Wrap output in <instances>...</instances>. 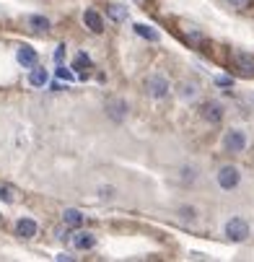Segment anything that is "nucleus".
<instances>
[{
  "mask_svg": "<svg viewBox=\"0 0 254 262\" xmlns=\"http://www.w3.org/2000/svg\"><path fill=\"white\" fill-rule=\"evenodd\" d=\"M16 60H18L24 68H34V65H36V50H34V47H21V50L16 52Z\"/></svg>",
  "mask_w": 254,
  "mask_h": 262,
  "instance_id": "obj_8",
  "label": "nucleus"
},
{
  "mask_svg": "<svg viewBox=\"0 0 254 262\" xmlns=\"http://www.w3.org/2000/svg\"><path fill=\"white\" fill-rule=\"evenodd\" d=\"M135 31H137L140 36H145V39H151V42H158V39H161V34H158L156 29H151V26H145V24H137Z\"/></svg>",
  "mask_w": 254,
  "mask_h": 262,
  "instance_id": "obj_12",
  "label": "nucleus"
},
{
  "mask_svg": "<svg viewBox=\"0 0 254 262\" xmlns=\"http://www.w3.org/2000/svg\"><path fill=\"white\" fill-rule=\"evenodd\" d=\"M145 86H148V94H151L153 99H164V96H169V81H166L164 76H151Z\"/></svg>",
  "mask_w": 254,
  "mask_h": 262,
  "instance_id": "obj_2",
  "label": "nucleus"
},
{
  "mask_svg": "<svg viewBox=\"0 0 254 262\" xmlns=\"http://www.w3.org/2000/svg\"><path fill=\"white\" fill-rule=\"evenodd\" d=\"M234 65L239 68L241 76H254V57L246 52H236L234 55Z\"/></svg>",
  "mask_w": 254,
  "mask_h": 262,
  "instance_id": "obj_5",
  "label": "nucleus"
},
{
  "mask_svg": "<svg viewBox=\"0 0 254 262\" xmlns=\"http://www.w3.org/2000/svg\"><path fill=\"white\" fill-rule=\"evenodd\" d=\"M62 221H65V226H81V223H83V213L76 210V208H67L62 213Z\"/></svg>",
  "mask_w": 254,
  "mask_h": 262,
  "instance_id": "obj_11",
  "label": "nucleus"
},
{
  "mask_svg": "<svg viewBox=\"0 0 254 262\" xmlns=\"http://www.w3.org/2000/svg\"><path fill=\"white\" fill-rule=\"evenodd\" d=\"M226 6H231V8H236V11H246V8H251V0H223Z\"/></svg>",
  "mask_w": 254,
  "mask_h": 262,
  "instance_id": "obj_18",
  "label": "nucleus"
},
{
  "mask_svg": "<svg viewBox=\"0 0 254 262\" xmlns=\"http://www.w3.org/2000/svg\"><path fill=\"white\" fill-rule=\"evenodd\" d=\"M195 86L192 83H184V86H181V99H195Z\"/></svg>",
  "mask_w": 254,
  "mask_h": 262,
  "instance_id": "obj_20",
  "label": "nucleus"
},
{
  "mask_svg": "<svg viewBox=\"0 0 254 262\" xmlns=\"http://www.w3.org/2000/svg\"><path fill=\"white\" fill-rule=\"evenodd\" d=\"M62 55H65V45H60V47L55 50V60H62Z\"/></svg>",
  "mask_w": 254,
  "mask_h": 262,
  "instance_id": "obj_23",
  "label": "nucleus"
},
{
  "mask_svg": "<svg viewBox=\"0 0 254 262\" xmlns=\"http://www.w3.org/2000/svg\"><path fill=\"white\" fill-rule=\"evenodd\" d=\"M47 81H50L47 70L34 65V68H31V73H29V83H31V86H47Z\"/></svg>",
  "mask_w": 254,
  "mask_h": 262,
  "instance_id": "obj_9",
  "label": "nucleus"
},
{
  "mask_svg": "<svg viewBox=\"0 0 254 262\" xmlns=\"http://www.w3.org/2000/svg\"><path fill=\"white\" fill-rule=\"evenodd\" d=\"M218 184H221L223 190H234V187L239 184V169L236 166H223L221 171H218Z\"/></svg>",
  "mask_w": 254,
  "mask_h": 262,
  "instance_id": "obj_3",
  "label": "nucleus"
},
{
  "mask_svg": "<svg viewBox=\"0 0 254 262\" xmlns=\"http://www.w3.org/2000/svg\"><path fill=\"white\" fill-rule=\"evenodd\" d=\"M0 200L13 203V190H11V187H0Z\"/></svg>",
  "mask_w": 254,
  "mask_h": 262,
  "instance_id": "obj_21",
  "label": "nucleus"
},
{
  "mask_svg": "<svg viewBox=\"0 0 254 262\" xmlns=\"http://www.w3.org/2000/svg\"><path fill=\"white\" fill-rule=\"evenodd\" d=\"M29 26H31L34 31H47V29H50V21H47L44 16H29Z\"/></svg>",
  "mask_w": 254,
  "mask_h": 262,
  "instance_id": "obj_15",
  "label": "nucleus"
},
{
  "mask_svg": "<svg viewBox=\"0 0 254 262\" xmlns=\"http://www.w3.org/2000/svg\"><path fill=\"white\" fill-rule=\"evenodd\" d=\"M215 83H218V86H234V78H228V76H218Z\"/></svg>",
  "mask_w": 254,
  "mask_h": 262,
  "instance_id": "obj_22",
  "label": "nucleus"
},
{
  "mask_svg": "<svg viewBox=\"0 0 254 262\" xmlns=\"http://www.w3.org/2000/svg\"><path fill=\"white\" fill-rule=\"evenodd\" d=\"M202 117L207 120V122H221V117H223V109L221 106H218V104H205L202 106Z\"/></svg>",
  "mask_w": 254,
  "mask_h": 262,
  "instance_id": "obj_10",
  "label": "nucleus"
},
{
  "mask_svg": "<svg viewBox=\"0 0 254 262\" xmlns=\"http://www.w3.org/2000/svg\"><path fill=\"white\" fill-rule=\"evenodd\" d=\"M226 236H228V239H234V242H244V239L249 236V226H246V221H241V218H231V221L226 223Z\"/></svg>",
  "mask_w": 254,
  "mask_h": 262,
  "instance_id": "obj_1",
  "label": "nucleus"
},
{
  "mask_svg": "<svg viewBox=\"0 0 254 262\" xmlns=\"http://www.w3.org/2000/svg\"><path fill=\"white\" fill-rule=\"evenodd\" d=\"M57 78H60V81H73V78H76V73L67 70L65 65H60V68H57Z\"/></svg>",
  "mask_w": 254,
  "mask_h": 262,
  "instance_id": "obj_19",
  "label": "nucleus"
},
{
  "mask_svg": "<svg viewBox=\"0 0 254 262\" xmlns=\"http://www.w3.org/2000/svg\"><path fill=\"white\" fill-rule=\"evenodd\" d=\"M109 115H112V120H122L125 115H127V106H125V101H112L109 104Z\"/></svg>",
  "mask_w": 254,
  "mask_h": 262,
  "instance_id": "obj_13",
  "label": "nucleus"
},
{
  "mask_svg": "<svg viewBox=\"0 0 254 262\" xmlns=\"http://www.w3.org/2000/svg\"><path fill=\"white\" fill-rule=\"evenodd\" d=\"M16 231H18L24 239H31V236L36 234V221H34V218H18Z\"/></svg>",
  "mask_w": 254,
  "mask_h": 262,
  "instance_id": "obj_7",
  "label": "nucleus"
},
{
  "mask_svg": "<svg viewBox=\"0 0 254 262\" xmlns=\"http://www.w3.org/2000/svg\"><path fill=\"white\" fill-rule=\"evenodd\" d=\"M55 259H60V262H62V259H67V262H70V259H73V254H65V252H62V254H55Z\"/></svg>",
  "mask_w": 254,
  "mask_h": 262,
  "instance_id": "obj_24",
  "label": "nucleus"
},
{
  "mask_svg": "<svg viewBox=\"0 0 254 262\" xmlns=\"http://www.w3.org/2000/svg\"><path fill=\"white\" fill-rule=\"evenodd\" d=\"M226 148H228L231 154H241L244 148H246V135L241 130H231L226 135Z\"/></svg>",
  "mask_w": 254,
  "mask_h": 262,
  "instance_id": "obj_4",
  "label": "nucleus"
},
{
  "mask_svg": "<svg viewBox=\"0 0 254 262\" xmlns=\"http://www.w3.org/2000/svg\"><path fill=\"white\" fill-rule=\"evenodd\" d=\"M94 244H96L94 234H78V236H76V247H78V249H91Z\"/></svg>",
  "mask_w": 254,
  "mask_h": 262,
  "instance_id": "obj_16",
  "label": "nucleus"
},
{
  "mask_svg": "<svg viewBox=\"0 0 254 262\" xmlns=\"http://www.w3.org/2000/svg\"><path fill=\"white\" fill-rule=\"evenodd\" d=\"M83 24H86L94 34L104 31V18H101V13H99V11H94V8H88V11L83 13Z\"/></svg>",
  "mask_w": 254,
  "mask_h": 262,
  "instance_id": "obj_6",
  "label": "nucleus"
},
{
  "mask_svg": "<svg viewBox=\"0 0 254 262\" xmlns=\"http://www.w3.org/2000/svg\"><path fill=\"white\" fill-rule=\"evenodd\" d=\"M106 16L112 18V21H117V24H122V21L127 18V11H125L122 6H109V8H106Z\"/></svg>",
  "mask_w": 254,
  "mask_h": 262,
  "instance_id": "obj_14",
  "label": "nucleus"
},
{
  "mask_svg": "<svg viewBox=\"0 0 254 262\" xmlns=\"http://www.w3.org/2000/svg\"><path fill=\"white\" fill-rule=\"evenodd\" d=\"M88 65H91V60H88V55H83V52H81V55L76 57V62H73V68H76L78 73H83V70H86Z\"/></svg>",
  "mask_w": 254,
  "mask_h": 262,
  "instance_id": "obj_17",
  "label": "nucleus"
}]
</instances>
